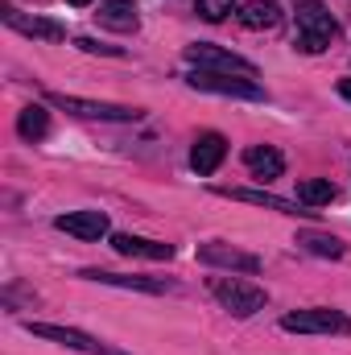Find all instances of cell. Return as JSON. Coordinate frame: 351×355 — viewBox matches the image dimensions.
I'll use <instances>...</instances> for the list:
<instances>
[{
  "label": "cell",
  "instance_id": "cell-1",
  "mask_svg": "<svg viewBox=\"0 0 351 355\" xmlns=\"http://www.w3.org/2000/svg\"><path fill=\"white\" fill-rule=\"evenodd\" d=\"M293 17H298V50H306V54H323L339 33V21L331 17V8L323 0H298Z\"/></svg>",
  "mask_w": 351,
  "mask_h": 355
},
{
  "label": "cell",
  "instance_id": "cell-2",
  "mask_svg": "<svg viewBox=\"0 0 351 355\" xmlns=\"http://www.w3.org/2000/svg\"><path fill=\"white\" fill-rule=\"evenodd\" d=\"M211 293H215V302H219L228 314H236V318L261 314L264 302H268V293H264L261 285L240 281V277H211Z\"/></svg>",
  "mask_w": 351,
  "mask_h": 355
},
{
  "label": "cell",
  "instance_id": "cell-3",
  "mask_svg": "<svg viewBox=\"0 0 351 355\" xmlns=\"http://www.w3.org/2000/svg\"><path fill=\"white\" fill-rule=\"evenodd\" d=\"M46 99H50L54 107L71 112V116H83V120H112V124H132V120H141V107H128V103L79 99V95H67V91H50Z\"/></svg>",
  "mask_w": 351,
  "mask_h": 355
},
{
  "label": "cell",
  "instance_id": "cell-4",
  "mask_svg": "<svg viewBox=\"0 0 351 355\" xmlns=\"http://www.w3.org/2000/svg\"><path fill=\"white\" fill-rule=\"evenodd\" d=\"M281 331L289 335H348L351 318L343 310H331V306H314V310H293L281 318Z\"/></svg>",
  "mask_w": 351,
  "mask_h": 355
},
{
  "label": "cell",
  "instance_id": "cell-5",
  "mask_svg": "<svg viewBox=\"0 0 351 355\" xmlns=\"http://www.w3.org/2000/svg\"><path fill=\"white\" fill-rule=\"evenodd\" d=\"M186 83L194 91H211V95H228V99H264V87L248 75H223V71H190Z\"/></svg>",
  "mask_w": 351,
  "mask_h": 355
},
{
  "label": "cell",
  "instance_id": "cell-6",
  "mask_svg": "<svg viewBox=\"0 0 351 355\" xmlns=\"http://www.w3.org/2000/svg\"><path fill=\"white\" fill-rule=\"evenodd\" d=\"M25 331H29V335H37V339H50V343H58V347L83 352V355H124L120 347H112V343H99L95 335H87V331H75V327H54V322H25Z\"/></svg>",
  "mask_w": 351,
  "mask_h": 355
},
{
  "label": "cell",
  "instance_id": "cell-7",
  "mask_svg": "<svg viewBox=\"0 0 351 355\" xmlns=\"http://www.w3.org/2000/svg\"><path fill=\"white\" fill-rule=\"evenodd\" d=\"M186 62H194L198 71H223V75H248V79H257V62H248V58H240V54H232L223 46H211V42L186 46Z\"/></svg>",
  "mask_w": 351,
  "mask_h": 355
},
{
  "label": "cell",
  "instance_id": "cell-8",
  "mask_svg": "<svg viewBox=\"0 0 351 355\" xmlns=\"http://www.w3.org/2000/svg\"><path fill=\"white\" fill-rule=\"evenodd\" d=\"M198 261H203V265H215V268L261 272V261H257L252 252H240V248H232V244H223V240H207V244H198Z\"/></svg>",
  "mask_w": 351,
  "mask_h": 355
},
{
  "label": "cell",
  "instance_id": "cell-9",
  "mask_svg": "<svg viewBox=\"0 0 351 355\" xmlns=\"http://www.w3.org/2000/svg\"><path fill=\"white\" fill-rule=\"evenodd\" d=\"M0 17H4V25H8V29H17V33H25V37H46V42H62V37H67V29H62L58 21L25 17V12H21V8H12V4H4V8H0Z\"/></svg>",
  "mask_w": 351,
  "mask_h": 355
},
{
  "label": "cell",
  "instance_id": "cell-10",
  "mask_svg": "<svg viewBox=\"0 0 351 355\" xmlns=\"http://www.w3.org/2000/svg\"><path fill=\"white\" fill-rule=\"evenodd\" d=\"M54 227L75 240H99V236H108V215L103 211H67L54 219Z\"/></svg>",
  "mask_w": 351,
  "mask_h": 355
},
{
  "label": "cell",
  "instance_id": "cell-11",
  "mask_svg": "<svg viewBox=\"0 0 351 355\" xmlns=\"http://www.w3.org/2000/svg\"><path fill=\"white\" fill-rule=\"evenodd\" d=\"M223 157H228V141L219 132H203L194 141V149H190V166H194V174H203V178L215 174L223 166Z\"/></svg>",
  "mask_w": 351,
  "mask_h": 355
},
{
  "label": "cell",
  "instance_id": "cell-12",
  "mask_svg": "<svg viewBox=\"0 0 351 355\" xmlns=\"http://www.w3.org/2000/svg\"><path fill=\"white\" fill-rule=\"evenodd\" d=\"M112 248L120 257H141V261H170L174 248L162 244V240H145V236H132V232H116L112 236Z\"/></svg>",
  "mask_w": 351,
  "mask_h": 355
},
{
  "label": "cell",
  "instance_id": "cell-13",
  "mask_svg": "<svg viewBox=\"0 0 351 355\" xmlns=\"http://www.w3.org/2000/svg\"><path fill=\"white\" fill-rule=\"evenodd\" d=\"M244 166L252 170V178H261V182H273V178L285 174V157H281V149H273V145H252V149H244Z\"/></svg>",
  "mask_w": 351,
  "mask_h": 355
},
{
  "label": "cell",
  "instance_id": "cell-14",
  "mask_svg": "<svg viewBox=\"0 0 351 355\" xmlns=\"http://www.w3.org/2000/svg\"><path fill=\"white\" fill-rule=\"evenodd\" d=\"M79 277L99 281V285H120V289H141V293H166L170 281H153V277H120V272H108V268H83Z\"/></svg>",
  "mask_w": 351,
  "mask_h": 355
},
{
  "label": "cell",
  "instance_id": "cell-15",
  "mask_svg": "<svg viewBox=\"0 0 351 355\" xmlns=\"http://www.w3.org/2000/svg\"><path fill=\"white\" fill-rule=\"evenodd\" d=\"M99 25L116 29V33H132L141 25L137 17V4L132 0H99Z\"/></svg>",
  "mask_w": 351,
  "mask_h": 355
},
{
  "label": "cell",
  "instance_id": "cell-16",
  "mask_svg": "<svg viewBox=\"0 0 351 355\" xmlns=\"http://www.w3.org/2000/svg\"><path fill=\"white\" fill-rule=\"evenodd\" d=\"M240 21H244V29H277L281 4L277 0H244L240 4Z\"/></svg>",
  "mask_w": 351,
  "mask_h": 355
},
{
  "label": "cell",
  "instance_id": "cell-17",
  "mask_svg": "<svg viewBox=\"0 0 351 355\" xmlns=\"http://www.w3.org/2000/svg\"><path fill=\"white\" fill-rule=\"evenodd\" d=\"M223 194H228V198H240V202H252V207L281 211V215H314V211H298V202L277 198V194H264V190H244V186H232V190H223Z\"/></svg>",
  "mask_w": 351,
  "mask_h": 355
},
{
  "label": "cell",
  "instance_id": "cell-18",
  "mask_svg": "<svg viewBox=\"0 0 351 355\" xmlns=\"http://www.w3.org/2000/svg\"><path fill=\"white\" fill-rule=\"evenodd\" d=\"M17 132H21L25 141H42V137L50 132V112H46L42 103L21 107V116H17Z\"/></svg>",
  "mask_w": 351,
  "mask_h": 355
},
{
  "label": "cell",
  "instance_id": "cell-19",
  "mask_svg": "<svg viewBox=\"0 0 351 355\" xmlns=\"http://www.w3.org/2000/svg\"><path fill=\"white\" fill-rule=\"evenodd\" d=\"M298 202H306V207L335 202V182L331 178H306V182H298Z\"/></svg>",
  "mask_w": 351,
  "mask_h": 355
},
{
  "label": "cell",
  "instance_id": "cell-20",
  "mask_svg": "<svg viewBox=\"0 0 351 355\" xmlns=\"http://www.w3.org/2000/svg\"><path fill=\"white\" fill-rule=\"evenodd\" d=\"M298 244L306 248V252H314V257H327V261H339L348 248H343V240H335V236H323V232H298Z\"/></svg>",
  "mask_w": 351,
  "mask_h": 355
},
{
  "label": "cell",
  "instance_id": "cell-21",
  "mask_svg": "<svg viewBox=\"0 0 351 355\" xmlns=\"http://www.w3.org/2000/svg\"><path fill=\"white\" fill-rule=\"evenodd\" d=\"M236 8V0H198V17L203 21H223Z\"/></svg>",
  "mask_w": 351,
  "mask_h": 355
},
{
  "label": "cell",
  "instance_id": "cell-22",
  "mask_svg": "<svg viewBox=\"0 0 351 355\" xmlns=\"http://www.w3.org/2000/svg\"><path fill=\"white\" fill-rule=\"evenodd\" d=\"M75 46H79L83 54H108V58H124V50H120V46H103V42H95V37H75Z\"/></svg>",
  "mask_w": 351,
  "mask_h": 355
},
{
  "label": "cell",
  "instance_id": "cell-23",
  "mask_svg": "<svg viewBox=\"0 0 351 355\" xmlns=\"http://www.w3.org/2000/svg\"><path fill=\"white\" fill-rule=\"evenodd\" d=\"M339 95H343V99H351V79H339Z\"/></svg>",
  "mask_w": 351,
  "mask_h": 355
},
{
  "label": "cell",
  "instance_id": "cell-24",
  "mask_svg": "<svg viewBox=\"0 0 351 355\" xmlns=\"http://www.w3.org/2000/svg\"><path fill=\"white\" fill-rule=\"evenodd\" d=\"M71 4H75V8H87L91 0H71Z\"/></svg>",
  "mask_w": 351,
  "mask_h": 355
}]
</instances>
